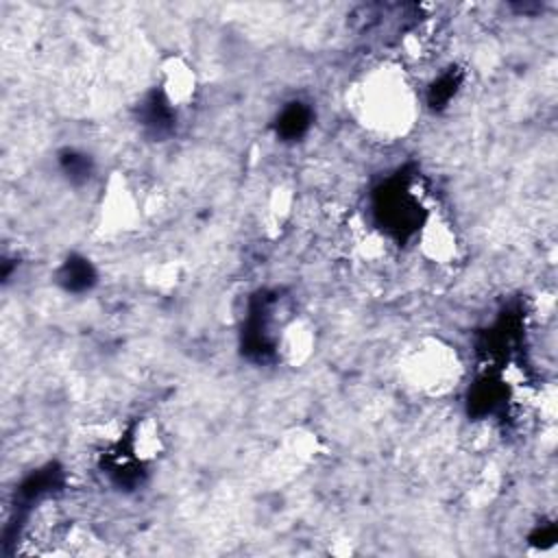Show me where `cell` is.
Instances as JSON below:
<instances>
[{"instance_id":"cell-1","label":"cell","mask_w":558,"mask_h":558,"mask_svg":"<svg viewBox=\"0 0 558 558\" xmlns=\"http://www.w3.org/2000/svg\"><path fill=\"white\" fill-rule=\"evenodd\" d=\"M360 111L379 131H403L412 116V98L403 76L384 68L371 74L360 92Z\"/></svg>"},{"instance_id":"cell-2","label":"cell","mask_w":558,"mask_h":558,"mask_svg":"<svg viewBox=\"0 0 558 558\" xmlns=\"http://www.w3.org/2000/svg\"><path fill=\"white\" fill-rule=\"evenodd\" d=\"M432 227H434V229H427V231L423 233L427 253H429L434 259H447V257L453 255V251H456L453 235L449 233L447 225H442V222H434Z\"/></svg>"}]
</instances>
